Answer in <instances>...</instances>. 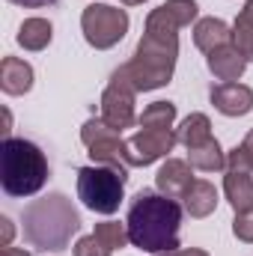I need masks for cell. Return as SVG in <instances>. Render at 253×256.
Returning <instances> with one entry per match:
<instances>
[{"instance_id": "12", "label": "cell", "mask_w": 253, "mask_h": 256, "mask_svg": "<svg viewBox=\"0 0 253 256\" xmlns=\"http://www.w3.org/2000/svg\"><path fill=\"white\" fill-rule=\"evenodd\" d=\"M206 66L208 72L220 80V84H236L242 74H244V54L236 48V45H224V48H214L208 57H206Z\"/></svg>"}, {"instance_id": "22", "label": "cell", "mask_w": 253, "mask_h": 256, "mask_svg": "<svg viewBox=\"0 0 253 256\" xmlns=\"http://www.w3.org/2000/svg\"><path fill=\"white\" fill-rule=\"evenodd\" d=\"M226 170L232 173H253V128L248 131V137L226 152Z\"/></svg>"}, {"instance_id": "16", "label": "cell", "mask_w": 253, "mask_h": 256, "mask_svg": "<svg viewBox=\"0 0 253 256\" xmlns=\"http://www.w3.org/2000/svg\"><path fill=\"white\" fill-rule=\"evenodd\" d=\"M182 202H185V212L190 218H208L218 208V188L206 179H196L190 185V191L182 196Z\"/></svg>"}, {"instance_id": "6", "label": "cell", "mask_w": 253, "mask_h": 256, "mask_svg": "<svg viewBox=\"0 0 253 256\" xmlns=\"http://www.w3.org/2000/svg\"><path fill=\"white\" fill-rule=\"evenodd\" d=\"M80 30H84V39L96 51H108L126 39L128 12L116 9V6H108V3H90L80 12Z\"/></svg>"}, {"instance_id": "14", "label": "cell", "mask_w": 253, "mask_h": 256, "mask_svg": "<svg viewBox=\"0 0 253 256\" xmlns=\"http://www.w3.org/2000/svg\"><path fill=\"white\" fill-rule=\"evenodd\" d=\"M33 86V66L18 57H3L0 63V90L6 96H24Z\"/></svg>"}, {"instance_id": "21", "label": "cell", "mask_w": 253, "mask_h": 256, "mask_svg": "<svg viewBox=\"0 0 253 256\" xmlns=\"http://www.w3.org/2000/svg\"><path fill=\"white\" fill-rule=\"evenodd\" d=\"M173 122H176V104L173 102H152L137 116V126L149 128H173Z\"/></svg>"}, {"instance_id": "24", "label": "cell", "mask_w": 253, "mask_h": 256, "mask_svg": "<svg viewBox=\"0 0 253 256\" xmlns=\"http://www.w3.org/2000/svg\"><path fill=\"white\" fill-rule=\"evenodd\" d=\"M161 6L170 12V18H173L179 27H190V21H196V12H200L196 0H167V3H161Z\"/></svg>"}, {"instance_id": "32", "label": "cell", "mask_w": 253, "mask_h": 256, "mask_svg": "<svg viewBox=\"0 0 253 256\" xmlns=\"http://www.w3.org/2000/svg\"><path fill=\"white\" fill-rule=\"evenodd\" d=\"M120 3H126V6H140V3H146V0H120Z\"/></svg>"}, {"instance_id": "4", "label": "cell", "mask_w": 253, "mask_h": 256, "mask_svg": "<svg viewBox=\"0 0 253 256\" xmlns=\"http://www.w3.org/2000/svg\"><path fill=\"white\" fill-rule=\"evenodd\" d=\"M51 176L45 152L24 137H3L0 146V185L9 196H33Z\"/></svg>"}, {"instance_id": "28", "label": "cell", "mask_w": 253, "mask_h": 256, "mask_svg": "<svg viewBox=\"0 0 253 256\" xmlns=\"http://www.w3.org/2000/svg\"><path fill=\"white\" fill-rule=\"evenodd\" d=\"M9 3L24 6V9H39V6H51V3H57V0H9Z\"/></svg>"}, {"instance_id": "10", "label": "cell", "mask_w": 253, "mask_h": 256, "mask_svg": "<svg viewBox=\"0 0 253 256\" xmlns=\"http://www.w3.org/2000/svg\"><path fill=\"white\" fill-rule=\"evenodd\" d=\"M208 98L224 116H244L253 110V90L244 84H214L208 90Z\"/></svg>"}, {"instance_id": "5", "label": "cell", "mask_w": 253, "mask_h": 256, "mask_svg": "<svg viewBox=\"0 0 253 256\" xmlns=\"http://www.w3.org/2000/svg\"><path fill=\"white\" fill-rule=\"evenodd\" d=\"M126 173L104 167V164H92V167H80L78 170V196L80 202L96 212V214H114L122 206L126 196Z\"/></svg>"}, {"instance_id": "7", "label": "cell", "mask_w": 253, "mask_h": 256, "mask_svg": "<svg viewBox=\"0 0 253 256\" xmlns=\"http://www.w3.org/2000/svg\"><path fill=\"white\" fill-rule=\"evenodd\" d=\"M80 143L90 149V158L96 164L114 167V170H120V173L128 176V158H126L122 131L108 126L102 116H92V120H86L84 128H80Z\"/></svg>"}, {"instance_id": "1", "label": "cell", "mask_w": 253, "mask_h": 256, "mask_svg": "<svg viewBox=\"0 0 253 256\" xmlns=\"http://www.w3.org/2000/svg\"><path fill=\"white\" fill-rule=\"evenodd\" d=\"M179 30L182 27L170 18L164 6L152 9L146 15V27L134 48V57L120 66L110 74V80L122 84L134 92H152V90L167 86L179 60Z\"/></svg>"}, {"instance_id": "15", "label": "cell", "mask_w": 253, "mask_h": 256, "mask_svg": "<svg viewBox=\"0 0 253 256\" xmlns=\"http://www.w3.org/2000/svg\"><path fill=\"white\" fill-rule=\"evenodd\" d=\"M224 194L232 206V212H253V176L250 173H232L224 176Z\"/></svg>"}, {"instance_id": "18", "label": "cell", "mask_w": 253, "mask_h": 256, "mask_svg": "<svg viewBox=\"0 0 253 256\" xmlns=\"http://www.w3.org/2000/svg\"><path fill=\"white\" fill-rule=\"evenodd\" d=\"M188 164L194 170H202V173H218V170H226V155H224L220 143L212 137V140L188 149Z\"/></svg>"}, {"instance_id": "13", "label": "cell", "mask_w": 253, "mask_h": 256, "mask_svg": "<svg viewBox=\"0 0 253 256\" xmlns=\"http://www.w3.org/2000/svg\"><path fill=\"white\" fill-rule=\"evenodd\" d=\"M194 45L206 54H212L214 48L232 45V27L220 18H200L194 24Z\"/></svg>"}, {"instance_id": "2", "label": "cell", "mask_w": 253, "mask_h": 256, "mask_svg": "<svg viewBox=\"0 0 253 256\" xmlns=\"http://www.w3.org/2000/svg\"><path fill=\"white\" fill-rule=\"evenodd\" d=\"M128 242L146 254H167L179 250V230H182V206L173 196L155 191H140L128 206Z\"/></svg>"}, {"instance_id": "17", "label": "cell", "mask_w": 253, "mask_h": 256, "mask_svg": "<svg viewBox=\"0 0 253 256\" xmlns=\"http://www.w3.org/2000/svg\"><path fill=\"white\" fill-rule=\"evenodd\" d=\"M15 39H18V45L24 51H45L51 45V39H54V27L45 18H27L18 27V36Z\"/></svg>"}, {"instance_id": "19", "label": "cell", "mask_w": 253, "mask_h": 256, "mask_svg": "<svg viewBox=\"0 0 253 256\" xmlns=\"http://www.w3.org/2000/svg\"><path fill=\"white\" fill-rule=\"evenodd\" d=\"M176 137L185 149H194L206 140H212V120L206 114H190L182 120V126L176 128Z\"/></svg>"}, {"instance_id": "27", "label": "cell", "mask_w": 253, "mask_h": 256, "mask_svg": "<svg viewBox=\"0 0 253 256\" xmlns=\"http://www.w3.org/2000/svg\"><path fill=\"white\" fill-rule=\"evenodd\" d=\"M12 236H15V226H12V220H9V218H0V248H9Z\"/></svg>"}, {"instance_id": "31", "label": "cell", "mask_w": 253, "mask_h": 256, "mask_svg": "<svg viewBox=\"0 0 253 256\" xmlns=\"http://www.w3.org/2000/svg\"><path fill=\"white\" fill-rule=\"evenodd\" d=\"M9 126H12V116L9 110H3V137H9Z\"/></svg>"}, {"instance_id": "3", "label": "cell", "mask_w": 253, "mask_h": 256, "mask_svg": "<svg viewBox=\"0 0 253 256\" xmlns=\"http://www.w3.org/2000/svg\"><path fill=\"white\" fill-rule=\"evenodd\" d=\"M80 230V214L66 194H48L24 208V238L36 250L60 254Z\"/></svg>"}, {"instance_id": "11", "label": "cell", "mask_w": 253, "mask_h": 256, "mask_svg": "<svg viewBox=\"0 0 253 256\" xmlns=\"http://www.w3.org/2000/svg\"><path fill=\"white\" fill-rule=\"evenodd\" d=\"M194 182H196L194 179V167H190L188 161H182V158H167L161 164L158 176H155L158 191L164 194V196H173V200H182L190 191Z\"/></svg>"}, {"instance_id": "33", "label": "cell", "mask_w": 253, "mask_h": 256, "mask_svg": "<svg viewBox=\"0 0 253 256\" xmlns=\"http://www.w3.org/2000/svg\"><path fill=\"white\" fill-rule=\"evenodd\" d=\"M155 256H179V250H167V254H155Z\"/></svg>"}, {"instance_id": "30", "label": "cell", "mask_w": 253, "mask_h": 256, "mask_svg": "<svg viewBox=\"0 0 253 256\" xmlns=\"http://www.w3.org/2000/svg\"><path fill=\"white\" fill-rule=\"evenodd\" d=\"M179 256H208V254L200 250V248H179Z\"/></svg>"}, {"instance_id": "29", "label": "cell", "mask_w": 253, "mask_h": 256, "mask_svg": "<svg viewBox=\"0 0 253 256\" xmlns=\"http://www.w3.org/2000/svg\"><path fill=\"white\" fill-rule=\"evenodd\" d=\"M0 256H30V254L21 250V248H0Z\"/></svg>"}, {"instance_id": "8", "label": "cell", "mask_w": 253, "mask_h": 256, "mask_svg": "<svg viewBox=\"0 0 253 256\" xmlns=\"http://www.w3.org/2000/svg\"><path fill=\"white\" fill-rule=\"evenodd\" d=\"M179 143L173 128H149L140 126L131 137L126 140V158L128 167H149L158 158H164L167 152H173V146Z\"/></svg>"}, {"instance_id": "9", "label": "cell", "mask_w": 253, "mask_h": 256, "mask_svg": "<svg viewBox=\"0 0 253 256\" xmlns=\"http://www.w3.org/2000/svg\"><path fill=\"white\" fill-rule=\"evenodd\" d=\"M134 90H128L122 84H116V80H110L108 84V90L102 92V120L108 122V126H114L116 131H126L137 122V110H134Z\"/></svg>"}, {"instance_id": "23", "label": "cell", "mask_w": 253, "mask_h": 256, "mask_svg": "<svg viewBox=\"0 0 253 256\" xmlns=\"http://www.w3.org/2000/svg\"><path fill=\"white\" fill-rule=\"evenodd\" d=\"M102 244H108L110 250H120V248H126L131 244L128 242V226L126 224H120V220H102V224H96V232H92Z\"/></svg>"}, {"instance_id": "26", "label": "cell", "mask_w": 253, "mask_h": 256, "mask_svg": "<svg viewBox=\"0 0 253 256\" xmlns=\"http://www.w3.org/2000/svg\"><path fill=\"white\" fill-rule=\"evenodd\" d=\"M232 232H236V238H238V242L253 244V212H236Z\"/></svg>"}, {"instance_id": "20", "label": "cell", "mask_w": 253, "mask_h": 256, "mask_svg": "<svg viewBox=\"0 0 253 256\" xmlns=\"http://www.w3.org/2000/svg\"><path fill=\"white\" fill-rule=\"evenodd\" d=\"M232 45L244 54V60H253V0L244 3V9L238 12L236 24H232Z\"/></svg>"}, {"instance_id": "25", "label": "cell", "mask_w": 253, "mask_h": 256, "mask_svg": "<svg viewBox=\"0 0 253 256\" xmlns=\"http://www.w3.org/2000/svg\"><path fill=\"white\" fill-rule=\"evenodd\" d=\"M114 250L108 248V244H102L96 236H84V238H78V244H74V256H110Z\"/></svg>"}]
</instances>
